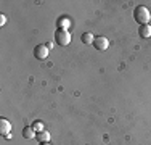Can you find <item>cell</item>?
<instances>
[{
  "label": "cell",
  "mask_w": 151,
  "mask_h": 145,
  "mask_svg": "<svg viewBox=\"0 0 151 145\" xmlns=\"http://www.w3.org/2000/svg\"><path fill=\"white\" fill-rule=\"evenodd\" d=\"M35 139L39 140V144L50 142V132H48V130H42V132H37V134H35Z\"/></svg>",
  "instance_id": "ba28073f"
},
{
  "label": "cell",
  "mask_w": 151,
  "mask_h": 145,
  "mask_svg": "<svg viewBox=\"0 0 151 145\" xmlns=\"http://www.w3.org/2000/svg\"><path fill=\"white\" fill-rule=\"evenodd\" d=\"M48 53H50V50H48V47H47L45 44H39V45H35V49H34L35 58H39V60H45V58L48 57Z\"/></svg>",
  "instance_id": "277c9868"
},
{
  "label": "cell",
  "mask_w": 151,
  "mask_h": 145,
  "mask_svg": "<svg viewBox=\"0 0 151 145\" xmlns=\"http://www.w3.org/2000/svg\"><path fill=\"white\" fill-rule=\"evenodd\" d=\"M35 130L32 129V126H26V128L23 129V137L24 139H35Z\"/></svg>",
  "instance_id": "9c48e42d"
},
{
  "label": "cell",
  "mask_w": 151,
  "mask_h": 145,
  "mask_svg": "<svg viewBox=\"0 0 151 145\" xmlns=\"http://www.w3.org/2000/svg\"><path fill=\"white\" fill-rule=\"evenodd\" d=\"M55 42L60 44V45H63V47L69 45V44H71V32L69 31H64V29H56Z\"/></svg>",
  "instance_id": "7a4b0ae2"
},
{
  "label": "cell",
  "mask_w": 151,
  "mask_h": 145,
  "mask_svg": "<svg viewBox=\"0 0 151 145\" xmlns=\"http://www.w3.org/2000/svg\"><path fill=\"white\" fill-rule=\"evenodd\" d=\"M10 132H12V124H10V121L6 118H0V134L5 137L6 134H10Z\"/></svg>",
  "instance_id": "5b68a950"
},
{
  "label": "cell",
  "mask_w": 151,
  "mask_h": 145,
  "mask_svg": "<svg viewBox=\"0 0 151 145\" xmlns=\"http://www.w3.org/2000/svg\"><path fill=\"white\" fill-rule=\"evenodd\" d=\"M5 23H6V16L5 14H0V26H5Z\"/></svg>",
  "instance_id": "7c38bea8"
},
{
  "label": "cell",
  "mask_w": 151,
  "mask_h": 145,
  "mask_svg": "<svg viewBox=\"0 0 151 145\" xmlns=\"http://www.w3.org/2000/svg\"><path fill=\"white\" fill-rule=\"evenodd\" d=\"M93 47L96 50H100V52H105L108 47H109V41H108V37H105V36H98L93 41Z\"/></svg>",
  "instance_id": "3957f363"
},
{
  "label": "cell",
  "mask_w": 151,
  "mask_h": 145,
  "mask_svg": "<svg viewBox=\"0 0 151 145\" xmlns=\"http://www.w3.org/2000/svg\"><path fill=\"white\" fill-rule=\"evenodd\" d=\"M138 34H140V37H143V39L151 37V24H142V26L138 28Z\"/></svg>",
  "instance_id": "52a82bcc"
},
{
  "label": "cell",
  "mask_w": 151,
  "mask_h": 145,
  "mask_svg": "<svg viewBox=\"0 0 151 145\" xmlns=\"http://www.w3.org/2000/svg\"><path fill=\"white\" fill-rule=\"evenodd\" d=\"M32 129H34L35 132H42V130H45L44 129V123H42V121H35L34 124H32Z\"/></svg>",
  "instance_id": "8fae6325"
},
{
  "label": "cell",
  "mask_w": 151,
  "mask_h": 145,
  "mask_svg": "<svg viewBox=\"0 0 151 145\" xmlns=\"http://www.w3.org/2000/svg\"><path fill=\"white\" fill-rule=\"evenodd\" d=\"M134 18L140 26H142V24H150V21H151L150 10L146 8V7H143V5L137 7V8L134 10Z\"/></svg>",
  "instance_id": "6da1fadb"
},
{
  "label": "cell",
  "mask_w": 151,
  "mask_h": 145,
  "mask_svg": "<svg viewBox=\"0 0 151 145\" xmlns=\"http://www.w3.org/2000/svg\"><path fill=\"white\" fill-rule=\"evenodd\" d=\"M81 41L84 44H93V41H95V36L92 34V32H84L81 37Z\"/></svg>",
  "instance_id": "30bf717a"
},
{
  "label": "cell",
  "mask_w": 151,
  "mask_h": 145,
  "mask_svg": "<svg viewBox=\"0 0 151 145\" xmlns=\"http://www.w3.org/2000/svg\"><path fill=\"white\" fill-rule=\"evenodd\" d=\"M40 145H52L50 142H44V144H40Z\"/></svg>",
  "instance_id": "5bb4252c"
},
{
  "label": "cell",
  "mask_w": 151,
  "mask_h": 145,
  "mask_svg": "<svg viewBox=\"0 0 151 145\" xmlns=\"http://www.w3.org/2000/svg\"><path fill=\"white\" fill-rule=\"evenodd\" d=\"M45 45H47V47H48V50H52V47H53V42H47V44H45Z\"/></svg>",
  "instance_id": "4fadbf2b"
},
{
  "label": "cell",
  "mask_w": 151,
  "mask_h": 145,
  "mask_svg": "<svg viewBox=\"0 0 151 145\" xmlns=\"http://www.w3.org/2000/svg\"><path fill=\"white\" fill-rule=\"evenodd\" d=\"M56 26H58V29L68 31V29L71 28V20L68 16H61V18H58V21H56Z\"/></svg>",
  "instance_id": "8992f818"
}]
</instances>
